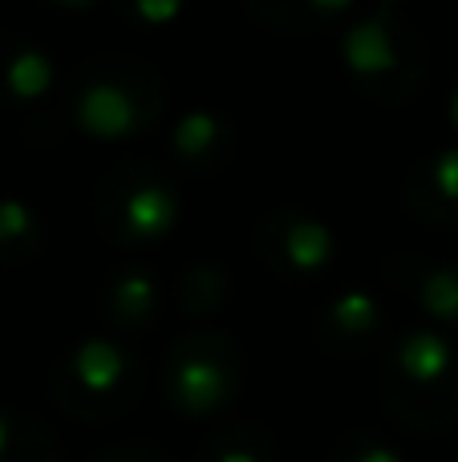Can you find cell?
I'll list each match as a JSON object with an SVG mask.
<instances>
[{"mask_svg": "<svg viewBox=\"0 0 458 462\" xmlns=\"http://www.w3.org/2000/svg\"><path fill=\"white\" fill-rule=\"evenodd\" d=\"M232 288H235V276L215 260H195L179 272L175 280V309L183 312L187 320H207L232 300Z\"/></svg>", "mask_w": 458, "mask_h": 462, "instance_id": "5bb4252c", "label": "cell"}, {"mask_svg": "<svg viewBox=\"0 0 458 462\" xmlns=\"http://www.w3.org/2000/svg\"><path fill=\"white\" fill-rule=\"evenodd\" d=\"M170 159L191 175L224 171L235 154V118L215 106H187L167 126Z\"/></svg>", "mask_w": 458, "mask_h": 462, "instance_id": "30bf717a", "label": "cell"}, {"mask_svg": "<svg viewBox=\"0 0 458 462\" xmlns=\"http://www.w3.org/2000/svg\"><path fill=\"white\" fill-rule=\"evenodd\" d=\"M61 81L57 57L24 32L0 29V106H37Z\"/></svg>", "mask_w": 458, "mask_h": 462, "instance_id": "8fae6325", "label": "cell"}, {"mask_svg": "<svg viewBox=\"0 0 458 462\" xmlns=\"http://www.w3.org/2000/svg\"><path fill=\"white\" fill-rule=\"evenodd\" d=\"M97 309L102 320L114 328V337H130V333H146L159 325L162 309H167V288H162L159 268L151 263H122L97 288Z\"/></svg>", "mask_w": 458, "mask_h": 462, "instance_id": "9c48e42d", "label": "cell"}, {"mask_svg": "<svg viewBox=\"0 0 458 462\" xmlns=\"http://www.w3.org/2000/svg\"><path fill=\"white\" fill-rule=\"evenodd\" d=\"M243 345L227 328L187 325L170 337L162 357V402L187 422H211L235 406L243 390Z\"/></svg>", "mask_w": 458, "mask_h": 462, "instance_id": "277c9868", "label": "cell"}, {"mask_svg": "<svg viewBox=\"0 0 458 462\" xmlns=\"http://www.w3.org/2000/svg\"><path fill=\"white\" fill-rule=\"evenodd\" d=\"M49 385L57 410L73 422H110L138 402L142 385L138 349H130L126 337L86 333L57 357Z\"/></svg>", "mask_w": 458, "mask_h": 462, "instance_id": "5b68a950", "label": "cell"}, {"mask_svg": "<svg viewBox=\"0 0 458 462\" xmlns=\"http://www.w3.org/2000/svg\"><path fill=\"white\" fill-rule=\"evenodd\" d=\"M381 402L402 430L435 439L458 422V337L410 325L381 353Z\"/></svg>", "mask_w": 458, "mask_h": 462, "instance_id": "7a4b0ae2", "label": "cell"}, {"mask_svg": "<svg viewBox=\"0 0 458 462\" xmlns=\"http://www.w3.org/2000/svg\"><path fill=\"white\" fill-rule=\"evenodd\" d=\"M386 300L365 284H349L333 292L316 312V345L341 361H353L386 337Z\"/></svg>", "mask_w": 458, "mask_h": 462, "instance_id": "ba28073f", "label": "cell"}, {"mask_svg": "<svg viewBox=\"0 0 458 462\" xmlns=\"http://www.w3.org/2000/svg\"><path fill=\"white\" fill-rule=\"evenodd\" d=\"M252 252L280 280H313L337 260V227L308 208H272L252 231Z\"/></svg>", "mask_w": 458, "mask_h": 462, "instance_id": "52a82bcc", "label": "cell"}, {"mask_svg": "<svg viewBox=\"0 0 458 462\" xmlns=\"http://www.w3.org/2000/svg\"><path fill=\"white\" fill-rule=\"evenodd\" d=\"M45 252V219L24 195H0V263H29Z\"/></svg>", "mask_w": 458, "mask_h": 462, "instance_id": "2e32d148", "label": "cell"}, {"mask_svg": "<svg viewBox=\"0 0 458 462\" xmlns=\"http://www.w3.org/2000/svg\"><path fill=\"white\" fill-rule=\"evenodd\" d=\"M195 462H276V442L264 426L227 422L203 442Z\"/></svg>", "mask_w": 458, "mask_h": 462, "instance_id": "ac0fdd59", "label": "cell"}, {"mask_svg": "<svg viewBox=\"0 0 458 462\" xmlns=\"http://www.w3.org/2000/svg\"><path fill=\"white\" fill-rule=\"evenodd\" d=\"M187 13L183 0H126L122 5V16L142 29H162V24H175L179 16Z\"/></svg>", "mask_w": 458, "mask_h": 462, "instance_id": "ffe728a7", "label": "cell"}, {"mask_svg": "<svg viewBox=\"0 0 458 462\" xmlns=\"http://www.w3.org/2000/svg\"><path fill=\"white\" fill-rule=\"evenodd\" d=\"M97 227L118 247L162 244L183 219V191L167 167L134 159L114 167L97 187Z\"/></svg>", "mask_w": 458, "mask_h": 462, "instance_id": "8992f818", "label": "cell"}, {"mask_svg": "<svg viewBox=\"0 0 458 462\" xmlns=\"http://www.w3.org/2000/svg\"><path fill=\"white\" fill-rule=\"evenodd\" d=\"M0 462H61V442L41 418L0 406Z\"/></svg>", "mask_w": 458, "mask_h": 462, "instance_id": "9a60e30c", "label": "cell"}, {"mask_svg": "<svg viewBox=\"0 0 458 462\" xmlns=\"http://www.w3.org/2000/svg\"><path fill=\"white\" fill-rule=\"evenodd\" d=\"M256 21L276 32H321L325 24H345L357 13L353 0H280V5H248Z\"/></svg>", "mask_w": 458, "mask_h": 462, "instance_id": "e0dca14e", "label": "cell"}, {"mask_svg": "<svg viewBox=\"0 0 458 462\" xmlns=\"http://www.w3.org/2000/svg\"><path fill=\"white\" fill-rule=\"evenodd\" d=\"M65 114L89 143H130L151 134L167 114V81L130 53L89 57L65 86Z\"/></svg>", "mask_w": 458, "mask_h": 462, "instance_id": "6da1fadb", "label": "cell"}, {"mask_svg": "<svg viewBox=\"0 0 458 462\" xmlns=\"http://www.w3.org/2000/svg\"><path fill=\"white\" fill-rule=\"evenodd\" d=\"M337 49L353 86L378 106H406L426 86V37L394 0L357 5V13L341 24Z\"/></svg>", "mask_w": 458, "mask_h": 462, "instance_id": "3957f363", "label": "cell"}, {"mask_svg": "<svg viewBox=\"0 0 458 462\" xmlns=\"http://www.w3.org/2000/svg\"><path fill=\"white\" fill-rule=\"evenodd\" d=\"M329 462H410L402 455V447L386 439L378 430H349L345 439L333 447Z\"/></svg>", "mask_w": 458, "mask_h": 462, "instance_id": "d6986e66", "label": "cell"}, {"mask_svg": "<svg viewBox=\"0 0 458 462\" xmlns=\"http://www.w3.org/2000/svg\"><path fill=\"white\" fill-rule=\"evenodd\" d=\"M446 122H451V130L458 134V73L451 81V94H446Z\"/></svg>", "mask_w": 458, "mask_h": 462, "instance_id": "7402d4cb", "label": "cell"}, {"mask_svg": "<svg viewBox=\"0 0 458 462\" xmlns=\"http://www.w3.org/2000/svg\"><path fill=\"white\" fill-rule=\"evenodd\" d=\"M389 280L406 288L430 328L458 333V260H422L398 255L389 263Z\"/></svg>", "mask_w": 458, "mask_h": 462, "instance_id": "4fadbf2b", "label": "cell"}, {"mask_svg": "<svg viewBox=\"0 0 458 462\" xmlns=\"http://www.w3.org/2000/svg\"><path fill=\"white\" fill-rule=\"evenodd\" d=\"M94 462H167L159 450H146V447H118V450H105Z\"/></svg>", "mask_w": 458, "mask_h": 462, "instance_id": "44dd1931", "label": "cell"}, {"mask_svg": "<svg viewBox=\"0 0 458 462\" xmlns=\"http://www.w3.org/2000/svg\"><path fill=\"white\" fill-rule=\"evenodd\" d=\"M402 199L430 227H458V143L435 146L410 167Z\"/></svg>", "mask_w": 458, "mask_h": 462, "instance_id": "7c38bea8", "label": "cell"}]
</instances>
